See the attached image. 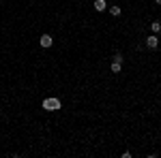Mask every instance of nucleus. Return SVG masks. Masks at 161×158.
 <instances>
[{
    "label": "nucleus",
    "mask_w": 161,
    "mask_h": 158,
    "mask_svg": "<svg viewBox=\"0 0 161 158\" xmlns=\"http://www.w3.org/2000/svg\"><path fill=\"white\" fill-rule=\"evenodd\" d=\"M114 62H120V64H123V56H120V54H114Z\"/></svg>",
    "instance_id": "8"
},
{
    "label": "nucleus",
    "mask_w": 161,
    "mask_h": 158,
    "mask_svg": "<svg viewBox=\"0 0 161 158\" xmlns=\"http://www.w3.org/2000/svg\"><path fill=\"white\" fill-rule=\"evenodd\" d=\"M60 107H62V103H60V98H56V96L45 98V100H43V109H45V111H58Z\"/></svg>",
    "instance_id": "1"
},
{
    "label": "nucleus",
    "mask_w": 161,
    "mask_h": 158,
    "mask_svg": "<svg viewBox=\"0 0 161 158\" xmlns=\"http://www.w3.org/2000/svg\"><path fill=\"white\" fill-rule=\"evenodd\" d=\"M120 66H123L120 62H112V73H114V75H116V73H120Z\"/></svg>",
    "instance_id": "6"
},
{
    "label": "nucleus",
    "mask_w": 161,
    "mask_h": 158,
    "mask_svg": "<svg viewBox=\"0 0 161 158\" xmlns=\"http://www.w3.org/2000/svg\"><path fill=\"white\" fill-rule=\"evenodd\" d=\"M150 30H153V34H157V32L161 30V22H157V19H155V22L150 24Z\"/></svg>",
    "instance_id": "5"
},
{
    "label": "nucleus",
    "mask_w": 161,
    "mask_h": 158,
    "mask_svg": "<svg viewBox=\"0 0 161 158\" xmlns=\"http://www.w3.org/2000/svg\"><path fill=\"white\" fill-rule=\"evenodd\" d=\"M39 43H41V47H52V45H54V41H52V34H43V37L39 38Z\"/></svg>",
    "instance_id": "3"
},
{
    "label": "nucleus",
    "mask_w": 161,
    "mask_h": 158,
    "mask_svg": "<svg viewBox=\"0 0 161 158\" xmlns=\"http://www.w3.org/2000/svg\"><path fill=\"white\" fill-rule=\"evenodd\" d=\"M105 9H108V2H105V0H95V11H105Z\"/></svg>",
    "instance_id": "4"
},
{
    "label": "nucleus",
    "mask_w": 161,
    "mask_h": 158,
    "mask_svg": "<svg viewBox=\"0 0 161 158\" xmlns=\"http://www.w3.org/2000/svg\"><path fill=\"white\" fill-rule=\"evenodd\" d=\"M110 13L114 17H118V15H120V7H110Z\"/></svg>",
    "instance_id": "7"
},
{
    "label": "nucleus",
    "mask_w": 161,
    "mask_h": 158,
    "mask_svg": "<svg viewBox=\"0 0 161 158\" xmlns=\"http://www.w3.org/2000/svg\"><path fill=\"white\" fill-rule=\"evenodd\" d=\"M155 2H157V4H161V0H155Z\"/></svg>",
    "instance_id": "9"
},
{
    "label": "nucleus",
    "mask_w": 161,
    "mask_h": 158,
    "mask_svg": "<svg viewBox=\"0 0 161 158\" xmlns=\"http://www.w3.org/2000/svg\"><path fill=\"white\" fill-rule=\"evenodd\" d=\"M146 47H148V49H157V47H159V38H157V34L146 37Z\"/></svg>",
    "instance_id": "2"
}]
</instances>
